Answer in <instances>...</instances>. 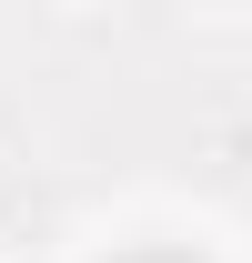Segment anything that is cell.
Wrapping results in <instances>:
<instances>
[{"label": "cell", "mask_w": 252, "mask_h": 263, "mask_svg": "<svg viewBox=\"0 0 252 263\" xmlns=\"http://www.w3.org/2000/svg\"><path fill=\"white\" fill-rule=\"evenodd\" d=\"M212 10H252V0H212Z\"/></svg>", "instance_id": "1"}]
</instances>
